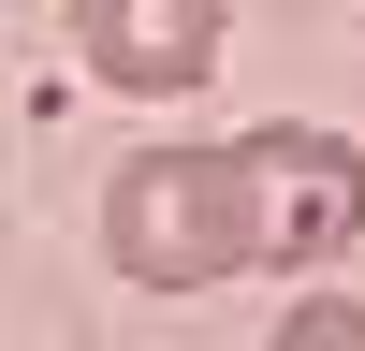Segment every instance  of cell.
I'll use <instances>...</instances> for the list:
<instances>
[{
  "instance_id": "cell-3",
  "label": "cell",
  "mask_w": 365,
  "mask_h": 351,
  "mask_svg": "<svg viewBox=\"0 0 365 351\" xmlns=\"http://www.w3.org/2000/svg\"><path fill=\"white\" fill-rule=\"evenodd\" d=\"M234 44V0H73V58L103 88H132V103H175V88H205Z\"/></svg>"
},
{
  "instance_id": "cell-1",
  "label": "cell",
  "mask_w": 365,
  "mask_h": 351,
  "mask_svg": "<svg viewBox=\"0 0 365 351\" xmlns=\"http://www.w3.org/2000/svg\"><path fill=\"white\" fill-rule=\"evenodd\" d=\"M103 263L132 292L263 278V176H249V146H132L103 176Z\"/></svg>"
},
{
  "instance_id": "cell-2",
  "label": "cell",
  "mask_w": 365,
  "mask_h": 351,
  "mask_svg": "<svg viewBox=\"0 0 365 351\" xmlns=\"http://www.w3.org/2000/svg\"><path fill=\"white\" fill-rule=\"evenodd\" d=\"M263 176V263H292V278H322V249H351L365 234V161L336 132H307V117H263V132H234Z\"/></svg>"
},
{
  "instance_id": "cell-4",
  "label": "cell",
  "mask_w": 365,
  "mask_h": 351,
  "mask_svg": "<svg viewBox=\"0 0 365 351\" xmlns=\"http://www.w3.org/2000/svg\"><path fill=\"white\" fill-rule=\"evenodd\" d=\"M278 351H365V292H292V307H278Z\"/></svg>"
}]
</instances>
